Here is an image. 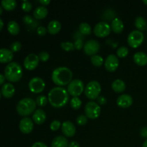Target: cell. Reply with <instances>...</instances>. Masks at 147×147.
Segmentation results:
<instances>
[{
	"mask_svg": "<svg viewBox=\"0 0 147 147\" xmlns=\"http://www.w3.org/2000/svg\"><path fill=\"white\" fill-rule=\"evenodd\" d=\"M48 100L55 108H62L65 106L69 100V93L63 87H55L48 93Z\"/></svg>",
	"mask_w": 147,
	"mask_h": 147,
	"instance_id": "1",
	"label": "cell"
},
{
	"mask_svg": "<svg viewBox=\"0 0 147 147\" xmlns=\"http://www.w3.org/2000/svg\"><path fill=\"white\" fill-rule=\"evenodd\" d=\"M72 78L73 72L67 67H57L52 73V80L59 87L68 85L73 80Z\"/></svg>",
	"mask_w": 147,
	"mask_h": 147,
	"instance_id": "2",
	"label": "cell"
},
{
	"mask_svg": "<svg viewBox=\"0 0 147 147\" xmlns=\"http://www.w3.org/2000/svg\"><path fill=\"white\" fill-rule=\"evenodd\" d=\"M23 75L22 67L16 62H11L4 69V76L9 82H17Z\"/></svg>",
	"mask_w": 147,
	"mask_h": 147,
	"instance_id": "3",
	"label": "cell"
},
{
	"mask_svg": "<svg viewBox=\"0 0 147 147\" xmlns=\"http://www.w3.org/2000/svg\"><path fill=\"white\" fill-rule=\"evenodd\" d=\"M35 100L30 98H24L20 100L17 105V111L20 116L27 117L29 115L32 114L36 110Z\"/></svg>",
	"mask_w": 147,
	"mask_h": 147,
	"instance_id": "4",
	"label": "cell"
},
{
	"mask_svg": "<svg viewBox=\"0 0 147 147\" xmlns=\"http://www.w3.org/2000/svg\"><path fill=\"white\" fill-rule=\"evenodd\" d=\"M101 92V86L100 83L96 80H92L89 82L86 86L84 93L88 98L90 100H96L100 96Z\"/></svg>",
	"mask_w": 147,
	"mask_h": 147,
	"instance_id": "5",
	"label": "cell"
},
{
	"mask_svg": "<svg viewBox=\"0 0 147 147\" xmlns=\"http://www.w3.org/2000/svg\"><path fill=\"white\" fill-rule=\"evenodd\" d=\"M144 35L143 32L139 30H133L129 33L127 38L128 44L132 48H137L143 43Z\"/></svg>",
	"mask_w": 147,
	"mask_h": 147,
	"instance_id": "6",
	"label": "cell"
},
{
	"mask_svg": "<svg viewBox=\"0 0 147 147\" xmlns=\"http://www.w3.org/2000/svg\"><path fill=\"white\" fill-rule=\"evenodd\" d=\"M67 90L73 97H78L85 90L84 83L79 79H74L68 84Z\"/></svg>",
	"mask_w": 147,
	"mask_h": 147,
	"instance_id": "7",
	"label": "cell"
},
{
	"mask_svg": "<svg viewBox=\"0 0 147 147\" xmlns=\"http://www.w3.org/2000/svg\"><path fill=\"white\" fill-rule=\"evenodd\" d=\"M101 112L100 106L94 101H89L85 106V113L88 118L96 119L99 117Z\"/></svg>",
	"mask_w": 147,
	"mask_h": 147,
	"instance_id": "8",
	"label": "cell"
},
{
	"mask_svg": "<svg viewBox=\"0 0 147 147\" xmlns=\"http://www.w3.org/2000/svg\"><path fill=\"white\" fill-rule=\"evenodd\" d=\"M29 89L34 93H42L45 88V83L42 78L40 77L32 78L28 84Z\"/></svg>",
	"mask_w": 147,
	"mask_h": 147,
	"instance_id": "9",
	"label": "cell"
},
{
	"mask_svg": "<svg viewBox=\"0 0 147 147\" xmlns=\"http://www.w3.org/2000/svg\"><path fill=\"white\" fill-rule=\"evenodd\" d=\"M111 31V27L109 23L106 22H100L95 25L93 32L98 37H107Z\"/></svg>",
	"mask_w": 147,
	"mask_h": 147,
	"instance_id": "10",
	"label": "cell"
},
{
	"mask_svg": "<svg viewBox=\"0 0 147 147\" xmlns=\"http://www.w3.org/2000/svg\"><path fill=\"white\" fill-rule=\"evenodd\" d=\"M100 50V44L96 40H89L84 44L83 50L85 54L87 55L93 56L96 55V53Z\"/></svg>",
	"mask_w": 147,
	"mask_h": 147,
	"instance_id": "11",
	"label": "cell"
},
{
	"mask_svg": "<svg viewBox=\"0 0 147 147\" xmlns=\"http://www.w3.org/2000/svg\"><path fill=\"white\" fill-rule=\"evenodd\" d=\"M40 62L38 55L34 53L29 54L24 60V67L28 70H33L37 67Z\"/></svg>",
	"mask_w": 147,
	"mask_h": 147,
	"instance_id": "12",
	"label": "cell"
},
{
	"mask_svg": "<svg viewBox=\"0 0 147 147\" xmlns=\"http://www.w3.org/2000/svg\"><path fill=\"white\" fill-rule=\"evenodd\" d=\"M105 67L109 72H114L118 69L119 65V58L116 55L111 54L106 57L104 63Z\"/></svg>",
	"mask_w": 147,
	"mask_h": 147,
	"instance_id": "13",
	"label": "cell"
},
{
	"mask_svg": "<svg viewBox=\"0 0 147 147\" xmlns=\"http://www.w3.org/2000/svg\"><path fill=\"white\" fill-rule=\"evenodd\" d=\"M19 128L21 132L25 134L31 133L34 129V123L33 121L29 117H24L21 119L19 124Z\"/></svg>",
	"mask_w": 147,
	"mask_h": 147,
	"instance_id": "14",
	"label": "cell"
},
{
	"mask_svg": "<svg viewBox=\"0 0 147 147\" xmlns=\"http://www.w3.org/2000/svg\"><path fill=\"white\" fill-rule=\"evenodd\" d=\"M62 132L67 137H73L76 132V128L73 123L70 121H65L61 126Z\"/></svg>",
	"mask_w": 147,
	"mask_h": 147,
	"instance_id": "15",
	"label": "cell"
},
{
	"mask_svg": "<svg viewBox=\"0 0 147 147\" xmlns=\"http://www.w3.org/2000/svg\"><path fill=\"white\" fill-rule=\"evenodd\" d=\"M116 103L120 108L126 109L133 104V98L129 94H122L118 97Z\"/></svg>",
	"mask_w": 147,
	"mask_h": 147,
	"instance_id": "16",
	"label": "cell"
},
{
	"mask_svg": "<svg viewBox=\"0 0 147 147\" xmlns=\"http://www.w3.org/2000/svg\"><path fill=\"white\" fill-rule=\"evenodd\" d=\"M13 57H14V54L11 51V50H9L7 48L0 49V63H10Z\"/></svg>",
	"mask_w": 147,
	"mask_h": 147,
	"instance_id": "17",
	"label": "cell"
},
{
	"mask_svg": "<svg viewBox=\"0 0 147 147\" xmlns=\"http://www.w3.org/2000/svg\"><path fill=\"white\" fill-rule=\"evenodd\" d=\"M1 93L2 96L6 98H10L14 96L15 93V88L14 86L10 83H4L1 87Z\"/></svg>",
	"mask_w": 147,
	"mask_h": 147,
	"instance_id": "18",
	"label": "cell"
},
{
	"mask_svg": "<svg viewBox=\"0 0 147 147\" xmlns=\"http://www.w3.org/2000/svg\"><path fill=\"white\" fill-rule=\"evenodd\" d=\"M32 119L37 124H42L46 120V113L42 109H36L33 113Z\"/></svg>",
	"mask_w": 147,
	"mask_h": 147,
	"instance_id": "19",
	"label": "cell"
},
{
	"mask_svg": "<svg viewBox=\"0 0 147 147\" xmlns=\"http://www.w3.org/2000/svg\"><path fill=\"white\" fill-rule=\"evenodd\" d=\"M134 61L139 66H145L147 65V54L144 52H137L134 55Z\"/></svg>",
	"mask_w": 147,
	"mask_h": 147,
	"instance_id": "20",
	"label": "cell"
},
{
	"mask_svg": "<svg viewBox=\"0 0 147 147\" xmlns=\"http://www.w3.org/2000/svg\"><path fill=\"white\" fill-rule=\"evenodd\" d=\"M68 141L63 136H57L53 139L51 147H68Z\"/></svg>",
	"mask_w": 147,
	"mask_h": 147,
	"instance_id": "21",
	"label": "cell"
},
{
	"mask_svg": "<svg viewBox=\"0 0 147 147\" xmlns=\"http://www.w3.org/2000/svg\"><path fill=\"white\" fill-rule=\"evenodd\" d=\"M111 27V30H113V32L116 33V34H120L121 32H123V29H124V24L120 19L116 17L112 20Z\"/></svg>",
	"mask_w": 147,
	"mask_h": 147,
	"instance_id": "22",
	"label": "cell"
},
{
	"mask_svg": "<svg viewBox=\"0 0 147 147\" xmlns=\"http://www.w3.org/2000/svg\"><path fill=\"white\" fill-rule=\"evenodd\" d=\"M61 23L57 20H52L49 22L48 26H47V30L49 33L51 34H56L58 33L61 30Z\"/></svg>",
	"mask_w": 147,
	"mask_h": 147,
	"instance_id": "23",
	"label": "cell"
},
{
	"mask_svg": "<svg viewBox=\"0 0 147 147\" xmlns=\"http://www.w3.org/2000/svg\"><path fill=\"white\" fill-rule=\"evenodd\" d=\"M48 14V10L44 6H40L35 8V9L33 11V15L35 19L37 20H42L45 18Z\"/></svg>",
	"mask_w": 147,
	"mask_h": 147,
	"instance_id": "24",
	"label": "cell"
},
{
	"mask_svg": "<svg viewBox=\"0 0 147 147\" xmlns=\"http://www.w3.org/2000/svg\"><path fill=\"white\" fill-rule=\"evenodd\" d=\"M112 89L116 93H122L126 90V83L121 79H116L112 83Z\"/></svg>",
	"mask_w": 147,
	"mask_h": 147,
	"instance_id": "25",
	"label": "cell"
},
{
	"mask_svg": "<svg viewBox=\"0 0 147 147\" xmlns=\"http://www.w3.org/2000/svg\"><path fill=\"white\" fill-rule=\"evenodd\" d=\"M7 30L11 35H17L20 32V25L16 21L11 20L7 24Z\"/></svg>",
	"mask_w": 147,
	"mask_h": 147,
	"instance_id": "26",
	"label": "cell"
},
{
	"mask_svg": "<svg viewBox=\"0 0 147 147\" xmlns=\"http://www.w3.org/2000/svg\"><path fill=\"white\" fill-rule=\"evenodd\" d=\"M135 26L138 30L142 32L145 30L147 27V22L146 20L143 17H137L135 19Z\"/></svg>",
	"mask_w": 147,
	"mask_h": 147,
	"instance_id": "27",
	"label": "cell"
},
{
	"mask_svg": "<svg viewBox=\"0 0 147 147\" xmlns=\"http://www.w3.org/2000/svg\"><path fill=\"white\" fill-rule=\"evenodd\" d=\"M1 4L4 9L7 11H11L16 8L17 3L15 0H3L1 1Z\"/></svg>",
	"mask_w": 147,
	"mask_h": 147,
	"instance_id": "28",
	"label": "cell"
},
{
	"mask_svg": "<svg viewBox=\"0 0 147 147\" xmlns=\"http://www.w3.org/2000/svg\"><path fill=\"white\" fill-rule=\"evenodd\" d=\"M79 31L82 34L84 35H89L91 34V27L89 24L86 22L80 23L79 25Z\"/></svg>",
	"mask_w": 147,
	"mask_h": 147,
	"instance_id": "29",
	"label": "cell"
},
{
	"mask_svg": "<svg viewBox=\"0 0 147 147\" xmlns=\"http://www.w3.org/2000/svg\"><path fill=\"white\" fill-rule=\"evenodd\" d=\"M90 61L93 65L96 67H100L103 63V58L99 55H95L91 56L90 57Z\"/></svg>",
	"mask_w": 147,
	"mask_h": 147,
	"instance_id": "30",
	"label": "cell"
},
{
	"mask_svg": "<svg viewBox=\"0 0 147 147\" xmlns=\"http://www.w3.org/2000/svg\"><path fill=\"white\" fill-rule=\"evenodd\" d=\"M116 54H117L118 57L120 58H124L129 54V49L126 46H121L119 47L116 51Z\"/></svg>",
	"mask_w": 147,
	"mask_h": 147,
	"instance_id": "31",
	"label": "cell"
},
{
	"mask_svg": "<svg viewBox=\"0 0 147 147\" xmlns=\"http://www.w3.org/2000/svg\"><path fill=\"white\" fill-rule=\"evenodd\" d=\"M70 106L74 110H78L80 108L82 105V101L78 97H73L70 100Z\"/></svg>",
	"mask_w": 147,
	"mask_h": 147,
	"instance_id": "32",
	"label": "cell"
},
{
	"mask_svg": "<svg viewBox=\"0 0 147 147\" xmlns=\"http://www.w3.org/2000/svg\"><path fill=\"white\" fill-rule=\"evenodd\" d=\"M35 101H36V103H37V105H38L39 106H42V107H43V106H45L46 105H47V102H48L49 100H48V98L46 97L45 96L40 95V96H39L37 98Z\"/></svg>",
	"mask_w": 147,
	"mask_h": 147,
	"instance_id": "33",
	"label": "cell"
},
{
	"mask_svg": "<svg viewBox=\"0 0 147 147\" xmlns=\"http://www.w3.org/2000/svg\"><path fill=\"white\" fill-rule=\"evenodd\" d=\"M60 46H61V48L65 51H72L75 49L74 43L70 42H63L60 44Z\"/></svg>",
	"mask_w": 147,
	"mask_h": 147,
	"instance_id": "34",
	"label": "cell"
},
{
	"mask_svg": "<svg viewBox=\"0 0 147 147\" xmlns=\"http://www.w3.org/2000/svg\"><path fill=\"white\" fill-rule=\"evenodd\" d=\"M76 123L79 126H84L88 123V117L86 115H80L76 119Z\"/></svg>",
	"mask_w": 147,
	"mask_h": 147,
	"instance_id": "35",
	"label": "cell"
},
{
	"mask_svg": "<svg viewBox=\"0 0 147 147\" xmlns=\"http://www.w3.org/2000/svg\"><path fill=\"white\" fill-rule=\"evenodd\" d=\"M22 49V44L20 42H13L10 45V50L12 53H17Z\"/></svg>",
	"mask_w": 147,
	"mask_h": 147,
	"instance_id": "36",
	"label": "cell"
},
{
	"mask_svg": "<svg viewBox=\"0 0 147 147\" xmlns=\"http://www.w3.org/2000/svg\"><path fill=\"white\" fill-rule=\"evenodd\" d=\"M22 9L25 12H29L32 9V4L29 1H24L22 4Z\"/></svg>",
	"mask_w": 147,
	"mask_h": 147,
	"instance_id": "37",
	"label": "cell"
},
{
	"mask_svg": "<svg viewBox=\"0 0 147 147\" xmlns=\"http://www.w3.org/2000/svg\"><path fill=\"white\" fill-rule=\"evenodd\" d=\"M62 126L61 123H60V121L58 120H54L51 122L50 123V129L52 131H57L60 129V126Z\"/></svg>",
	"mask_w": 147,
	"mask_h": 147,
	"instance_id": "38",
	"label": "cell"
},
{
	"mask_svg": "<svg viewBox=\"0 0 147 147\" xmlns=\"http://www.w3.org/2000/svg\"><path fill=\"white\" fill-rule=\"evenodd\" d=\"M38 57L40 58V60L42 62L47 61L50 58V54H49L46 51H42L38 55Z\"/></svg>",
	"mask_w": 147,
	"mask_h": 147,
	"instance_id": "39",
	"label": "cell"
},
{
	"mask_svg": "<svg viewBox=\"0 0 147 147\" xmlns=\"http://www.w3.org/2000/svg\"><path fill=\"white\" fill-rule=\"evenodd\" d=\"M74 47L75 49H76V50H81V49L84 47V44H83V40H80V39L76 40L74 43Z\"/></svg>",
	"mask_w": 147,
	"mask_h": 147,
	"instance_id": "40",
	"label": "cell"
},
{
	"mask_svg": "<svg viewBox=\"0 0 147 147\" xmlns=\"http://www.w3.org/2000/svg\"><path fill=\"white\" fill-rule=\"evenodd\" d=\"M22 21L24 24H32L33 22H34V20H33L32 17L30 15H25L23 17Z\"/></svg>",
	"mask_w": 147,
	"mask_h": 147,
	"instance_id": "41",
	"label": "cell"
},
{
	"mask_svg": "<svg viewBox=\"0 0 147 147\" xmlns=\"http://www.w3.org/2000/svg\"><path fill=\"white\" fill-rule=\"evenodd\" d=\"M37 34H38L39 35L43 36L46 34V32H47V29L45 27H43V26H40V27H37Z\"/></svg>",
	"mask_w": 147,
	"mask_h": 147,
	"instance_id": "42",
	"label": "cell"
},
{
	"mask_svg": "<svg viewBox=\"0 0 147 147\" xmlns=\"http://www.w3.org/2000/svg\"><path fill=\"white\" fill-rule=\"evenodd\" d=\"M97 102H98V104L99 106H100H100H103V105H105L106 103L107 100H106V98L104 97V96H100L97 98Z\"/></svg>",
	"mask_w": 147,
	"mask_h": 147,
	"instance_id": "43",
	"label": "cell"
},
{
	"mask_svg": "<svg viewBox=\"0 0 147 147\" xmlns=\"http://www.w3.org/2000/svg\"><path fill=\"white\" fill-rule=\"evenodd\" d=\"M140 135L143 138H146L147 139V127L142 128L140 131Z\"/></svg>",
	"mask_w": 147,
	"mask_h": 147,
	"instance_id": "44",
	"label": "cell"
},
{
	"mask_svg": "<svg viewBox=\"0 0 147 147\" xmlns=\"http://www.w3.org/2000/svg\"><path fill=\"white\" fill-rule=\"evenodd\" d=\"M32 147H47V146L45 144L43 143V142H35V143L32 146Z\"/></svg>",
	"mask_w": 147,
	"mask_h": 147,
	"instance_id": "45",
	"label": "cell"
},
{
	"mask_svg": "<svg viewBox=\"0 0 147 147\" xmlns=\"http://www.w3.org/2000/svg\"><path fill=\"white\" fill-rule=\"evenodd\" d=\"M68 147H80V144H79V143L78 142L73 141V142L69 143Z\"/></svg>",
	"mask_w": 147,
	"mask_h": 147,
	"instance_id": "46",
	"label": "cell"
},
{
	"mask_svg": "<svg viewBox=\"0 0 147 147\" xmlns=\"http://www.w3.org/2000/svg\"><path fill=\"white\" fill-rule=\"evenodd\" d=\"M40 3L42 4V6H47L50 3V0H40Z\"/></svg>",
	"mask_w": 147,
	"mask_h": 147,
	"instance_id": "47",
	"label": "cell"
},
{
	"mask_svg": "<svg viewBox=\"0 0 147 147\" xmlns=\"http://www.w3.org/2000/svg\"><path fill=\"white\" fill-rule=\"evenodd\" d=\"M5 79H6L5 76H4V75H2L0 73V86H1V85H2L3 83H4V81H5Z\"/></svg>",
	"mask_w": 147,
	"mask_h": 147,
	"instance_id": "48",
	"label": "cell"
},
{
	"mask_svg": "<svg viewBox=\"0 0 147 147\" xmlns=\"http://www.w3.org/2000/svg\"><path fill=\"white\" fill-rule=\"evenodd\" d=\"M3 26H4V22H3V20L0 18V31L2 30Z\"/></svg>",
	"mask_w": 147,
	"mask_h": 147,
	"instance_id": "49",
	"label": "cell"
},
{
	"mask_svg": "<svg viewBox=\"0 0 147 147\" xmlns=\"http://www.w3.org/2000/svg\"><path fill=\"white\" fill-rule=\"evenodd\" d=\"M142 147H147V139L145 140V142H144L143 145H142Z\"/></svg>",
	"mask_w": 147,
	"mask_h": 147,
	"instance_id": "50",
	"label": "cell"
},
{
	"mask_svg": "<svg viewBox=\"0 0 147 147\" xmlns=\"http://www.w3.org/2000/svg\"><path fill=\"white\" fill-rule=\"evenodd\" d=\"M2 12H3V10H2V7H1V6H0V15H1V14H2Z\"/></svg>",
	"mask_w": 147,
	"mask_h": 147,
	"instance_id": "51",
	"label": "cell"
},
{
	"mask_svg": "<svg viewBox=\"0 0 147 147\" xmlns=\"http://www.w3.org/2000/svg\"><path fill=\"white\" fill-rule=\"evenodd\" d=\"M143 3L147 5V0H143Z\"/></svg>",
	"mask_w": 147,
	"mask_h": 147,
	"instance_id": "52",
	"label": "cell"
},
{
	"mask_svg": "<svg viewBox=\"0 0 147 147\" xmlns=\"http://www.w3.org/2000/svg\"><path fill=\"white\" fill-rule=\"evenodd\" d=\"M1 93L0 92V98H1Z\"/></svg>",
	"mask_w": 147,
	"mask_h": 147,
	"instance_id": "53",
	"label": "cell"
}]
</instances>
